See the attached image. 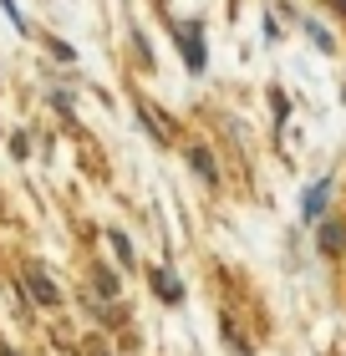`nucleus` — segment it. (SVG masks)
I'll return each instance as SVG.
<instances>
[{"label":"nucleus","instance_id":"nucleus-1","mask_svg":"<svg viewBox=\"0 0 346 356\" xmlns=\"http://www.w3.org/2000/svg\"><path fill=\"white\" fill-rule=\"evenodd\" d=\"M178 46H184L189 72H204V26H199V21H189L184 31H178Z\"/></svg>","mask_w":346,"mask_h":356},{"label":"nucleus","instance_id":"nucleus-2","mask_svg":"<svg viewBox=\"0 0 346 356\" xmlns=\"http://www.w3.org/2000/svg\"><path fill=\"white\" fill-rule=\"evenodd\" d=\"M26 290H31V300H36L41 311H56V305H61V290L46 280L41 270H26Z\"/></svg>","mask_w":346,"mask_h":356},{"label":"nucleus","instance_id":"nucleus-3","mask_svg":"<svg viewBox=\"0 0 346 356\" xmlns=\"http://www.w3.org/2000/svg\"><path fill=\"white\" fill-rule=\"evenodd\" d=\"M326 199H331V178H316V184L306 188V199H301V209H306V219H321V209H326Z\"/></svg>","mask_w":346,"mask_h":356},{"label":"nucleus","instance_id":"nucleus-4","mask_svg":"<svg viewBox=\"0 0 346 356\" xmlns=\"http://www.w3.org/2000/svg\"><path fill=\"white\" fill-rule=\"evenodd\" d=\"M189 163H194V173H199L209 188L219 184V168H214V158H209V148H204V143H189Z\"/></svg>","mask_w":346,"mask_h":356},{"label":"nucleus","instance_id":"nucleus-5","mask_svg":"<svg viewBox=\"0 0 346 356\" xmlns=\"http://www.w3.org/2000/svg\"><path fill=\"white\" fill-rule=\"evenodd\" d=\"M346 250V224L341 219H326L321 224V254H341Z\"/></svg>","mask_w":346,"mask_h":356},{"label":"nucleus","instance_id":"nucleus-6","mask_svg":"<svg viewBox=\"0 0 346 356\" xmlns=\"http://www.w3.org/2000/svg\"><path fill=\"white\" fill-rule=\"evenodd\" d=\"M148 275H153V290H158V296L168 300V305H178V300H184V285H178L168 270H148Z\"/></svg>","mask_w":346,"mask_h":356},{"label":"nucleus","instance_id":"nucleus-7","mask_svg":"<svg viewBox=\"0 0 346 356\" xmlns=\"http://www.w3.org/2000/svg\"><path fill=\"white\" fill-rule=\"evenodd\" d=\"M306 36H310V41H316V51H326V56H331V51H336V36H331V31H326L321 21H306Z\"/></svg>","mask_w":346,"mask_h":356},{"label":"nucleus","instance_id":"nucleus-8","mask_svg":"<svg viewBox=\"0 0 346 356\" xmlns=\"http://www.w3.org/2000/svg\"><path fill=\"white\" fill-rule=\"evenodd\" d=\"M107 239H112V250H118V260H123V265H133V239H127L123 229H107Z\"/></svg>","mask_w":346,"mask_h":356},{"label":"nucleus","instance_id":"nucleus-9","mask_svg":"<svg viewBox=\"0 0 346 356\" xmlns=\"http://www.w3.org/2000/svg\"><path fill=\"white\" fill-rule=\"evenodd\" d=\"M138 118H143V127H148V133H153L158 143H168V133H163V122L153 118V107H148V102H138Z\"/></svg>","mask_w":346,"mask_h":356},{"label":"nucleus","instance_id":"nucleus-10","mask_svg":"<svg viewBox=\"0 0 346 356\" xmlns=\"http://www.w3.org/2000/svg\"><path fill=\"white\" fill-rule=\"evenodd\" d=\"M92 280H97V290H102V296H107V300H112V296H118V280H112V275H107V270H97V275H92Z\"/></svg>","mask_w":346,"mask_h":356},{"label":"nucleus","instance_id":"nucleus-11","mask_svg":"<svg viewBox=\"0 0 346 356\" xmlns=\"http://www.w3.org/2000/svg\"><path fill=\"white\" fill-rule=\"evenodd\" d=\"M270 107H275V122H285L290 107H285V92H280V87H270Z\"/></svg>","mask_w":346,"mask_h":356},{"label":"nucleus","instance_id":"nucleus-12","mask_svg":"<svg viewBox=\"0 0 346 356\" xmlns=\"http://www.w3.org/2000/svg\"><path fill=\"white\" fill-rule=\"evenodd\" d=\"M0 6H6V15H10V26H15V31H26V26H21V10H15V0H0Z\"/></svg>","mask_w":346,"mask_h":356},{"label":"nucleus","instance_id":"nucleus-13","mask_svg":"<svg viewBox=\"0 0 346 356\" xmlns=\"http://www.w3.org/2000/svg\"><path fill=\"white\" fill-rule=\"evenodd\" d=\"M0 356H21V351H0Z\"/></svg>","mask_w":346,"mask_h":356},{"label":"nucleus","instance_id":"nucleus-14","mask_svg":"<svg viewBox=\"0 0 346 356\" xmlns=\"http://www.w3.org/2000/svg\"><path fill=\"white\" fill-rule=\"evenodd\" d=\"M341 102H346V87H341Z\"/></svg>","mask_w":346,"mask_h":356}]
</instances>
